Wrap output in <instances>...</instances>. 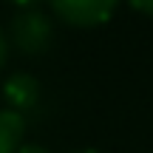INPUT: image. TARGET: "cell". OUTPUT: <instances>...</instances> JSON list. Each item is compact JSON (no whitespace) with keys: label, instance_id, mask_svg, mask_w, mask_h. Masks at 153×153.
Wrapping results in <instances>:
<instances>
[{"label":"cell","instance_id":"5","mask_svg":"<svg viewBox=\"0 0 153 153\" xmlns=\"http://www.w3.org/2000/svg\"><path fill=\"white\" fill-rule=\"evenodd\" d=\"M131 6L136 11H142V14H150L153 17V0H131Z\"/></svg>","mask_w":153,"mask_h":153},{"label":"cell","instance_id":"4","mask_svg":"<svg viewBox=\"0 0 153 153\" xmlns=\"http://www.w3.org/2000/svg\"><path fill=\"white\" fill-rule=\"evenodd\" d=\"M26 133V119L17 111H0V153H17Z\"/></svg>","mask_w":153,"mask_h":153},{"label":"cell","instance_id":"3","mask_svg":"<svg viewBox=\"0 0 153 153\" xmlns=\"http://www.w3.org/2000/svg\"><path fill=\"white\" fill-rule=\"evenodd\" d=\"M3 94H6V99H9L11 111H17V114H20V111L31 108V105L37 102L40 85H37V79H34V76H28V74H14V76H9V79H6Z\"/></svg>","mask_w":153,"mask_h":153},{"label":"cell","instance_id":"8","mask_svg":"<svg viewBox=\"0 0 153 153\" xmlns=\"http://www.w3.org/2000/svg\"><path fill=\"white\" fill-rule=\"evenodd\" d=\"M11 3H17V6H31V3H37V0H11Z\"/></svg>","mask_w":153,"mask_h":153},{"label":"cell","instance_id":"1","mask_svg":"<svg viewBox=\"0 0 153 153\" xmlns=\"http://www.w3.org/2000/svg\"><path fill=\"white\" fill-rule=\"evenodd\" d=\"M11 40L23 54H43L54 40L51 20L37 9H23L11 20Z\"/></svg>","mask_w":153,"mask_h":153},{"label":"cell","instance_id":"7","mask_svg":"<svg viewBox=\"0 0 153 153\" xmlns=\"http://www.w3.org/2000/svg\"><path fill=\"white\" fill-rule=\"evenodd\" d=\"M17 153H48L45 148H40V145H20V150Z\"/></svg>","mask_w":153,"mask_h":153},{"label":"cell","instance_id":"2","mask_svg":"<svg viewBox=\"0 0 153 153\" xmlns=\"http://www.w3.org/2000/svg\"><path fill=\"white\" fill-rule=\"evenodd\" d=\"M116 3L119 0H51L54 14L62 23L76 28H91V26H102L114 17Z\"/></svg>","mask_w":153,"mask_h":153},{"label":"cell","instance_id":"9","mask_svg":"<svg viewBox=\"0 0 153 153\" xmlns=\"http://www.w3.org/2000/svg\"><path fill=\"white\" fill-rule=\"evenodd\" d=\"M79 153H99V150H79Z\"/></svg>","mask_w":153,"mask_h":153},{"label":"cell","instance_id":"6","mask_svg":"<svg viewBox=\"0 0 153 153\" xmlns=\"http://www.w3.org/2000/svg\"><path fill=\"white\" fill-rule=\"evenodd\" d=\"M6 57H9V43H6V34L0 31V68L6 65Z\"/></svg>","mask_w":153,"mask_h":153}]
</instances>
